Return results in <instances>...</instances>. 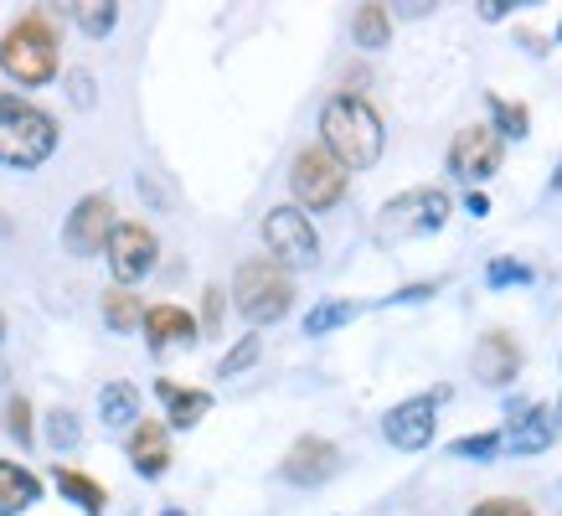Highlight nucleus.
<instances>
[{
    "instance_id": "f257e3e1",
    "label": "nucleus",
    "mask_w": 562,
    "mask_h": 516,
    "mask_svg": "<svg viewBox=\"0 0 562 516\" xmlns=\"http://www.w3.org/2000/svg\"><path fill=\"white\" fill-rule=\"evenodd\" d=\"M321 150L341 166L346 176L351 171H372L382 150H387V130H382V114H376L367 99L357 93H336V99L321 109Z\"/></svg>"
},
{
    "instance_id": "f03ea898",
    "label": "nucleus",
    "mask_w": 562,
    "mask_h": 516,
    "mask_svg": "<svg viewBox=\"0 0 562 516\" xmlns=\"http://www.w3.org/2000/svg\"><path fill=\"white\" fill-rule=\"evenodd\" d=\"M57 150V120L21 93H0V166L36 171Z\"/></svg>"
},
{
    "instance_id": "7ed1b4c3",
    "label": "nucleus",
    "mask_w": 562,
    "mask_h": 516,
    "mask_svg": "<svg viewBox=\"0 0 562 516\" xmlns=\"http://www.w3.org/2000/svg\"><path fill=\"white\" fill-rule=\"evenodd\" d=\"M233 305H238V315L248 326H273V321H284L294 305L290 269H279L269 254L238 263V274H233Z\"/></svg>"
},
{
    "instance_id": "20e7f679",
    "label": "nucleus",
    "mask_w": 562,
    "mask_h": 516,
    "mask_svg": "<svg viewBox=\"0 0 562 516\" xmlns=\"http://www.w3.org/2000/svg\"><path fill=\"white\" fill-rule=\"evenodd\" d=\"M0 72L16 78L21 88H42L57 78V32L42 16L16 21L0 36Z\"/></svg>"
},
{
    "instance_id": "39448f33",
    "label": "nucleus",
    "mask_w": 562,
    "mask_h": 516,
    "mask_svg": "<svg viewBox=\"0 0 562 516\" xmlns=\"http://www.w3.org/2000/svg\"><path fill=\"white\" fill-rule=\"evenodd\" d=\"M449 191L443 187H413V191H397L382 212H376V238L382 243H408V238H428L449 223Z\"/></svg>"
},
{
    "instance_id": "423d86ee",
    "label": "nucleus",
    "mask_w": 562,
    "mask_h": 516,
    "mask_svg": "<svg viewBox=\"0 0 562 516\" xmlns=\"http://www.w3.org/2000/svg\"><path fill=\"white\" fill-rule=\"evenodd\" d=\"M290 191H294V202H300V212H330V206L346 197V171L321 145H310V150L294 155Z\"/></svg>"
},
{
    "instance_id": "0eeeda50",
    "label": "nucleus",
    "mask_w": 562,
    "mask_h": 516,
    "mask_svg": "<svg viewBox=\"0 0 562 516\" xmlns=\"http://www.w3.org/2000/svg\"><path fill=\"white\" fill-rule=\"evenodd\" d=\"M263 243H269V258L279 269H310L321 258V238L300 206H273L263 217Z\"/></svg>"
},
{
    "instance_id": "6e6552de",
    "label": "nucleus",
    "mask_w": 562,
    "mask_h": 516,
    "mask_svg": "<svg viewBox=\"0 0 562 516\" xmlns=\"http://www.w3.org/2000/svg\"><path fill=\"white\" fill-rule=\"evenodd\" d=\"M103 254H109V269L120 279V290L139 284V279L155 269V258H160V243L145 223H114L109 243H103Z\"/></svg>"
},
{
    "instance_id": "1a4fd4ad",
    "label": "nucleus",
    "mask_w": 562,
    "mask_h": 516,
    "mask_svg": "<svg viewBox=\"0 0 562 516\" xmlns=\"http://www.w3.org/2000/svg\"><path fill=\"white\" fill-rule=\"evenodd\" d=\"M439 397L443 393H418V397H403L397 408H387V418H382L387 445L408 449V455L434 445V429H439Z\"/></svg>"
},
{
    "instance_id": "9d476101",
    "label": "nucleus",
    "mask_w": 562,
    "mask_h": 516,
    "mask_svg": "<svg viewBox=\"0 0 562 516\" xmlns=\"http://www.w3.org/2000/svg\"><path fill=\"white\" fill-rule=\"evenodd\" d=\"M501 155H506V139L495 135L491 124H464L449 145V171L460 181H491L501 171Z\"/></svg>"
},
{
    "instance_id": "9b49d317",
    "label": "nucleus",
    "mask_w": 562,
    "mask_h": 516,
    "mask_svg": "<svg viewBox=\"0 0 562 516\" xmlns=\"http://www.w3.org/2000/svg\"><path fill=\"white\" fill-rule=\"evenodd\" d=\"M114 233V202L109 197H83V202L68 212V227H63V243H68V254L88 258V254H103V243Z\"/></svg>"
},
{
    "instance_id": "f8f14e48",
    "label": "nucleus",
    "mask_w": 562,
    "mask_h": 516,
    "mask_svg": "<svg viewBox=\"0 0 562 516\" xmlns=\"http://www.w3.org/2000/svg\"><path fill=\"white\" fill-rule=\"evenodd\" d=\"M341 470V449L321 439V434H305V439H294L284 464H279V475L290 485H325L330 475Z\"/></svg>"
},
{
    "instance_id": "ddd939ff",
    "label": "nucleus",
    "mask_w": 562,
    "mask_h": 516,
    "mask_svg": "<svg viewBox=\"0 0 562 516\" xmlns=\"http://www.w3.org/2000/svg\"><path fill=\"white\" fill-rule=\"evenodd\" d=\"M470 367H475V378L485 382V388H506V382H516V372H521V346H516L512 330H485L475 341Z\"/></svg>"
},
{
    "instance_id": "4468645a",
    "label": "nucleus",
    "mask_w": 562,
    "mask_h": 516,
    "mask_svg": "<svg viewBox=\"0 0 562 516\" xmlns=\"http://www.w3.org/2000/svg\"><path fill=\"white\" fill-rule=\"evenodd\" d=\"M562 413L547 408V403H531L521 418H512L506 424V434H501V449H512V455H542V449L558 445V424Z\"/></svg>"
},
{
    "instance_id": "2eb2a0df",
    "label": "nucleus",
    "mask_w": 562,
    "mask_h": 516,
    "mask_svg": "<svg viewBox=\"0 0 562 516\" xmlns=\"http://www.w3.org/2000/svg\"><path fill=\"white\" fill-rule=\"evenodd\" d=\"M171 429L160 424V418H139L135 429H130V464H135L145 481H160L166 470H171Z\"/></svg>"
},
{
    "instance_id": "dca6fc26",
    "label": "nucleus",
    "mask_w": 562,
    "mask_h": 516,
    "mask_svg": "<svg viewBox=\"0 0 562 516\" xmlns=\"http://www.w3.org/2000/svg\"><path fill=\"white\" fill-rule=\"evenodd\" d=\"M145 336H150V346L155 351H166V346H191L196 341V315L191 310H181V305H150L145 310Z\"/></svg>"
},
{
    "instance_id": "f3484780",
    "label": "nucleus",
    "mask_w": 562,
    "mask_h": 516,
    "mask_svg": "<svg viewBox=\"0 0 562 516\" xmlns=\"http://www.w3.org/2000/svg\"><path fill=\"white\" fill-rule=\"evenodd\" d=\"M155 393H160V403H166V418H171L176 429L202 424L206 408H212V393H202V388H181V382H171V378L155 382Z\"/></svg>"
},
{
    "instance_id": "a211bd4d",
    "label": "nucleus",
    "mask_w": 562,
    "mask_h": 516,
    "mask_svg": "<svg viewBox=\"0 0 562 516\" xmlns=\"http://www.w3.org/2000/svg\"><path fill=\"white\" fill-rule=\"evenodd\" d=\"M36 501H42V481H36L26 464L0 460V516H21Z\"/></svg>"
},
{
    "instance_id": "6ab92c4d",
    "label": "nucleus",
    "mask_w": 562,
    "mask_h": 516,
    "mask_svg": "<svg viewBox=\"0 0 562 516\" xmlns=\"http://www.w3.org/2000/svg\"><path fill=\"white\" fill-rule=\"evenodd\" d=\"M99 418L109 424V429H135L139 424V388L135 382H103Z\"/></svg>"
},
{
    "instance_id": "aec40b11",
    "label": "nucleus",
    "mask_w": 562,
    "mask_h": 516,
    "mask_svg": "<svg viewBox=\"0 0 562 516\" xmlns=\"http://www.w3.org/2000/svg\"><path fill=\"white\" fill-rule=\"evenodd\" d=\"M57 491L78 506V512L88 516H103V506H109V496H103V485L93 481V475H83V470H68V464H57Z\"/></svg>"
},
{
    "instance_id": "412c9836",
    "label": "nucleus",
    "mask_w": 562,
    "mask_h": 516,
    "mask_svg": "<svg viewBox=\"0 0 562 516\" xmlns=\"http://www.w3.org/2000/svg\"><path fill=\"white\" fill-rule=\"evenodd\" d=\"M351 36H357V47H387L392 42V16H387V5H361L357 21H351Z\"/></svg>"
},
{
    "instance_id": "4be33fe9",
    "label": "nucleus",
    "mask_w": 562,
    "mask_h": 516,
    "mask_svg": "<svg viewBox=\"0 0 562 516\" xmlns=\"http://www.w3.org/2000/svg\"><path fill=\"white\" fill-rule=\"evenodd\" d=\"M103 321H109L114 330H135L139 321H145V305H139L130 290L114 284V290H103Z\"/></svg>"
},
{
    "instance_id": "5701e85b",
    "label": "nucleus",
    "mask_w": 562,
    "mask_h": 516,
    "mask_svg": "<svg viewBox=\"0 0 562 516\" xmlns=\"http://www.w3.org/2000/svg\"><path fill=\"white\" fill-rule=\"evenodd\" d=\"M357 315V305L351 300H321V305L305 315V336H330L336 326H346Z\"/></svg>"
},
{
    "instance_id": "b1692460",
    "label": "nucleus",
    "mask_w": 562,
    "mask_h": 516,
    "mask_svg": "<svg viewBox=\"0 0 562 516\" xmlns=\"http://www.w3.org/2000/svg\"><path fill=\"white\" fill-rule=\"evenodd\" d=\"M491 114H495V135H527L531 130V114H527V103H512V99H501V93H491Z\"/></svg>"
},
{
    "instance_id": "393cba45",
    "label": "nucleus",
    "mask_w": 562,
    "mask_h": 516,
    "mask_svg": "<svg viewBox=\"0 0 562 516\" xmlns=\"http://www.w3.org/2000/svg\"><path fill=\"white\" fill-rule=\"evenodd\" d=\"M72 16H78V26L88 36H109L114 21H120V5L114 0H88V5H72Z\"/></svg>"
},
{
    "instance_id": "a878e982",
    "label": "nucleus",
    "mask_w": 562,
    "mask_h": 516,
    "mask_svg": "<svg viewBox=\"0 0 562 516\" xmlns=\"http://www.w3.org/2000/svg\"><path fill=\"white\" fill-rule=\"evenodd\" d=\"M258 351H263V341H258V336H243V341L217 361V378H238V372H248V367L258 361Z\"/></svg>"
},
{
    "instance_id": "bb28decb",
    "label": "nucleus",
    "mask_w": 562,
    "mask_h": 516,
    "mask_svg": "<svg viewBox=\"0 0 562 516\" xmlns=\"http://www.w3.org/2000/svg\"><path fill=\"white\" fill-rule=\"evenodd\" d=\"M5 434H11L21 449L36 439V429H32V403H26V397H11V403H5Z\"/></svg>"
},
{
    "instance_id": "cd10ccee",
    "label": "nucleus",
    "mask_w": 562,
    "mask_h": 516,
    "mask_svg": "<svg viewBox=\"0 0 562 516\" xmlns=\"http://www.w3.org/2000/svg\"><path fill=\"white\" fill-rule=\"evenodd\" d=\"M495 449H501V434H464V439L449 445V455L454 460H491Z\"/></svg>"
},
{
    "instance_id": "c85d7f7f",
    "label": "nucleus",
    "mask_w": 562,
    "mask_h": 516,
    "mask_svg": "<svg viewBox=\"0 0 562 516\" xmlns=\"http://www.w3.org/2000/svg\"><path fill=\"white\" fill-rule=\"evenodd\" d=\"M47 439H52L57 449H72L78 439H83V429H78V418H72L68 408H57V413L47 418Z\"/></svg>"
},
{
    "instance_id": "c756f323",
    "label": "nucleus",
    "mask_w": 562,
    "mask_h": 516,
    "mask_svg": "<svg viewBox=\"0 0 562 516\" xmlns=\"http://www.w3.org/2000/svg\"><path fill=\"white\" fill-rule=\"evenodd\" d=\"M470 516H537L527 506V501H516V496H491V501H480Z\"/></svg>"
},
{
    "instance_id": "7c9ffc66",
    "label": "nucleus",
    "mask_w": 562,
    "mask_h": 516,
    "mask_svg": "<svg viewBox=\"0 0 562 516\" xmlns=\"http://www.w3.org/2000/svg\"><path fill=\"white\" fill-rule=\"evenodd\" d=\"M202 326L206 330L222 326V290H217V284H212V290H206V300H202Z\"/></svg>"
},
{
    "instance_id": "2f4dec72",
    "label": "nucleus",
    "mask_w": 562,
    "mask_h": 516,
    "mask_svg": "<svg viewBox=\"0 0 562 516\" xmlns=\"http://www.w3.org/2000/svg\"><path fill=\"white\" fill-rule=\"evenodd\" d=\"M521 284V279H527V269H521V263H506V258H495L491 263V284Z\"/></svg>"
},
{
    "instance_id": "473e14b6",
    "label": "nucleus",
    "mask_w": 562,
    "mask_h": 516,
    "mask_svg": "<svg viewBox=\"0 0 562 516\" xmlns=\"http://www.w3.org/2000/svg\"><path fill=\"white\" fill-rule=\"evenodd\" d=\"M68 83H72V103H78V109H88V103H93V78H88V72H72Z\"/></svg>"
},
{
    "instance_id": "72a5a7b5",
    "label": "nucleus",
    "mask_w": 562,
    "mask_h": 516,
    "mask_svg": "<svg viewBox=\"0 0 562 516\" xmlns=\"http://www.w3.org/2000/svg\"><path fill=\"white\" fill-rule=\"evenodd\" d=\"M434 290H439V284H408V290L392 294V305H408V300H428Z\"/></svg>"
},
{
    "instance_id": "f704fd0d",
    "label": "nucleus",
    "mask_w": 562,
    "mask_h": 516,
    "mask_svg": "<svg viewBox=\"0 0 562 516\" xmlns=\"http://www.w3.org/2000/svg\"><path fill=\"white\" fill-rule=\"evenodd\" d=\"M480 16H485V21H501V16H506V0H485V11H480Z\"/></svg>"
},
{
    "instance_id": "c9c22d12",
    "label": "nucleus",
    "mask_w": 562,
    "mask_h": 516,
    "mask_svg": "<svg viewBox=\"0 0 562 516\" xmlns=\"http://www.w3.org/2000/svg\"><path fill=\"white\" fill-rule=\"evenodd\" d=\"M464 206H470V212H475V217H485V212H491V202H485V197H480V191H470V202H464Z\"/></svg>"
},
{
    "instance_id": "e433bc0d",
    "label": "nucleus",
    "mask_w": 562,
    "mask_h": 516,
    "mask_svg": "<svg viewBox=\"0 0 562 516\" xmlns=\"http://www.w3.org/2000/svg\"><path fill=\"white\" fill-rule=\"evenodd\" d=\"M552 191H558V197H562V160H558V176H552Z\"/></svg>"
},
{
    "instance_id": "4c0bfd02",
    "label": "nucleus",
    "mask_w": 562,
    "mask_h": 516,
    "mask_svg": "<svg viewBox=\"0 0 562 516\" xmlns=\"http://www.w3.org/2000/svg\"><path fill=\"white\" fill-rule=\"evenodd\" d=\"M160 516H187V512H160Z\"/></svg>"
},
{
    "instance_id": "58836bf2",
    "label": "nucleus",
    "mask_w": 562,
    "mask_h": 516,
    "mask_svg": "<svg viewBox=\"0 0 562 516\" xmlns=\"http://www.w3.org/2000/svg\"><path fill=\"white\" fill-rule=\"evenodd\" d=\"M0 336H5V315H0Z\"/></svg>"
}]
</instances>
